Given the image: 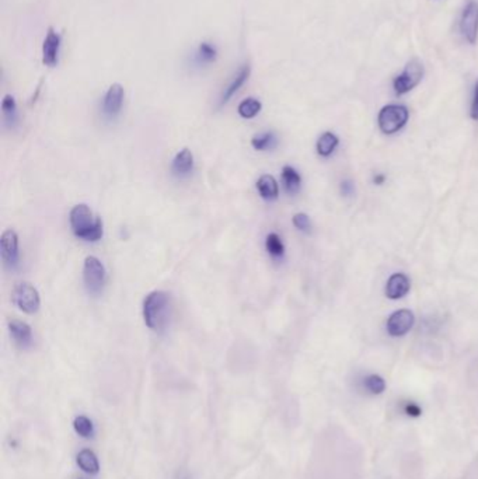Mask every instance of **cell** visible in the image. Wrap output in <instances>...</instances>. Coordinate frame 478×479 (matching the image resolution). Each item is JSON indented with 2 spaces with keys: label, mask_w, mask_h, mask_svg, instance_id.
<instances>
[{
  "label": "cell",
  "mask_w": 478,
  "mask_h": 479,
  "mask_svg": "<svg viewBox=\"0 0 478 479\" xmlns=\"http://www.w3.org/2000/svg\"><path fill=\"white\" fill-rule=\"evenodd\" d=\"M70 227L75 235L83 242H99L103 237V222L100 217H95L90 208L84 204L76 205L69 215Z\"/></svg>",
  "instance_id": "1"
},
{
  "label": "cell",
  "mask_w": 478,
  "mask_h": 479,
  "mask_svg": "<svg viewBox=\"0 0 478 479\" xmlns=\"http://www.w3.org/2000/svg\"><path fill=\"white\" fill-rule=\"evenodd\" d=\"M170 317V299L164 292H152L143 302V318L153 331L163 329Z\"/></svg>",
  "instance_id": "2"
},
{
  "label": "cell",
  "mask_w": 478,
  "mask_h": 479,
  "mask_svg": "<svg viewBox=\"0 0 478 479\" xmlns=\"http://www.w3.org/2000/svg\"><path fill=\"white\" fill-rule=\"evenodd\" d=\"M410 113L404 106L390 104L380 110L377 115V124L380 130L386 135H393L399 132L408 122Z\"/></svg>",
  "instance_id": "3"
},
{
  "label": "cell",
  "mask_w": 478,
  "mask_h": 479,
  "mask_svg": "<svg viewBox=\"0 0 478 479\" xmlns=\"http://www.w3.org/2000/svg\"><path fill=\"white\" fill-rule=\"evenodd\" d=\"M83 279L87 291L91 295H99L106 284V268L102 261L95 257H87L84 261Z\"/></svg>",
  "instance_id": "4"
},
{
  "label": "cell",
  "mask_w": 478,
  "mask_h": 479,
  "mask_svg": "<svg viewBox=\"0 0 478 479\" xmlns=\"http://www.w3.org/2000/svg\"><path fill=\"white\" fill-rule=\"evenodd\" d=\"M13 303L27 314H35L39 310V295L35 287L28 282H20L15 286L12 293Z\"/></svg>",
  "instance_id": "5"
},
{
  "label": "cell",
  "mask_w": 478,
  "mask_h": 479,
  "mask_svg": "<svg viewBox=\"0 0 478 479\" xmlns=\"http://www.w3.org/2000/svg\"><path fill=\"white\" fill-rule=\"evenodd\" d=\"M422 77H423V66L418 59H414L405 66L403 73L394 79L393 81L394 91L399 95L405 94L411 91L415 86H418Z\"/></svg>",
  "instance_id": "6"
},
{
  "label": "cell",
  "mask_w": 478,
  "mask_h": 479,
  "mask_svg": "<svg viewBox=\"0 0 478 479\" xmlns=\"http://www.w3.org/2000/svg\"><path fill=\"white\" fill-rule=\"evenodd\" d=\"M62 48V37L52 27L48 28L46 35L42 41V63L48 68H55L59 63Z\"/></svg>",
  "instance_id": "7"
},
{
  "label": "cell",
  "mask_w": 478,
  "mask_h": 479,
  "mask_svg": "<svg viewBox=\"0 0 478 479\" xmlns=\"http://www.w3.org/2000/svg\"><path fill=\"white\" fill-rule=\"evenodd\" d=\"M219 59V50L218 46L211 41H201L195 50L189 55V62L193 68L204 69L209 68L211 65H215Z\"/></svg>",
  "instance_id": "8"
},
{
  "label": "cell",
  "mask_w": 478,
  "mask_h": 479,
  "mask_svg": "<svg viewBox=\"0 0 478 479\" xmlns=\"http://www.w3.org/2000/svg\"><path fill=\"white\" fill-rule=\"evenodd\" d=\"M250 76H251V65L246 62L236 70V73L231 76V79L223 88L219 97V107H223L224 104H227L234 97V94L238 92V90H240L249 81Z\"/></svg>",
  "instance_id": "9"
},
{
  "label": "cell",
  "mask_w": 478,
  "mask_h": 479,
  "mask_svg": "<svg viewBox=\"0 0 478 479\" xmlns=\"http://www.w3.org/2000/svg\"><path fill=\"white\" fill-rule=\"evenodd\" d=\"M124 99H125V90L120 83H114L110 86V88L107 90L104 99H103V104H102V110L103 114L106 115V118L108 119H114L121 114L122 106H124Z\"/></svg>",
  "instance_id": "10"
},
{
  "label": "cell",
  "mask_w": 478,
  "mask_h": 479,
  "mask_svg": "<svg viewBox=\"0 0 478 479\" xmlns=\"http://www.w3.org/2000/svg\"><path fill=\"white\" fill-rule=\"evenodd\" d=\"M0 250H2V260L5 266L13 269L19 265V235L15 230L9 228L2 234L0 240Z\"/></svg>",
  "instance_id": "11"
},
{
  "label": "cell",
  "mask_w": 478,
  "mask_h": 479,
  "mask_svg": "<svg viewBox=\"0 0 478 479\" xmlns=\"http://www.w3.org/2000/svg\"><path fill=\"white\" fill-rule=\"evenodd\" d=\"M460 31L467 42L475 43L478 37V5L475 2H470L464 8L460 20Z\"/></svg>",
  "instance_id": "12"
},
{
  "label": "cell",
  "mask_w": 478,
  "mask_h": 479,
  "mask_svg": "<svg viewBox=\"0 0 478 479\" xmlns=\"http://www.w3.org/2000/svg\"><path fill=\"white\" fill-rule=\"evenodd\" d=\"M414 322H415V317L412 311L407 309L399 310L389 317L388 332L392 335V337H403V335L410 332V329L414 326Z\"/></svg>",
  "instance_id": "13"
},
{
  "label": "cell",
  "mask_w": 478,
  "mask_h": 479,
  "mask_svg": "<svg viewBox=\"0 0 478 479\" xmlns=\"http://www.w3.org/2000/svg\"><path fill=\"white\" fill-rule=\"evenodd\" d=\"M9 331L15 344L20 349H28L32 345V329L27 322L12 320L9 321Z\"/></svg>",
  "instance_id": "14"
},
{
  "label": "cell",
  "mask_w": 478,
  "mask_h": 479,
  "mask_svg": "<svg viewBox=\"0 0 478 479\" xmlns=\"http://www.w3.org/2000/svg\"><path fill=\"white\" fill-rule=\"evenodd\" d=\"M410 279L405 273H393L386 284V296L392 300L403 299L410 292Z\"/></svg>",
  "instance_id": "15"
},
{
  "label": "cell",
  "mask_w": 478,
  "mask_h": 479,
  "mask_svg": "<svg viewBox=\"0 0 478 479\" xmlns=\"http://www.w3.org/2000/svg\"><path fill=\"white\" fill-rule=\"evenodd\" d=\"M173 173L177 175H187L194 168V156L188 149H182L173 160Z\"/></svg>",
  "instance_id": "16"
},
{
  "label": "cell",
  "mask_w": 478,
  "mask_h": 479,
  "mask_svg": "<svg viewBox=\"0 0 478 479\" xmlns=\"http://www.w3.org/2000/svg\"><path fill=\"white\" fill-rule=\"evenodd\" d=\"M282 182H283V186L286 189V193L294 195V194L299 193L300 185H302V178H300L299 173L294 167L285 166L282 168Z\"/></svg>",
  "instance_id": "17"
},
{
  "label": "cell",
  "mask_w": 478,
  "mask_h": 479,
  "mask_svg": "<svg viewBox=\"0 0 478 479\" xmlns=\"http://www.w3.org/2000/svg\"><path fill=\"white\" fill-rule=\"evenodd\" d=\"M2 115L3 122L9 128H13L19 122V111H17V103L12 94H8L2 100Z\"/></svg>",
  "instance_id": "18"
},
{
  "label": "cell",
  "mask_w": 478,
  "mask_h": 479,
  "mask_svg": "<svg viewBox=\"0 0 478 479\" xmlns=\"http://www.w3.org/2000/svg\"><path fill=\"white\" fill-rule=\"evenodd\" d=\"M257 188L260 195L267 201H274L279 195L278 182L272 175H262L257 182Z\"/></svg>",
  "instance_id": "19"
},
{
  "label": "cell",
  "mask_w": 478,
  "mask_h": 479,
  "mask_svg": "<svg viewBox=\"0 0 478 479\" xmlns=\"http://www.w3.org/2000/svg\"><path fill=\"white\" fill-rule=\"evenodd\" d=\"M338 143H340V140L336 135L331 133V132H324L317 140V153L321 157H328L334 153V150L337 149Z\"/></svg>",
  "instance_id": "20"
},
{
  "label": "cell",
  "mask_w": 478,
  "mask_h": 479,
  "mask_svg": "<svg viewBox=\"0 0 478 479\" xmlns=\"http://www.w3.org/2000/svg\"><path fill=\"white\" fill-rule=\"evenodd\" d=\"M77 465L87 473L95 475L100 471V464L99 458L91 450H82L77 454Z\"/></svg>",
  "instance_id": "21"
},
{
  "label": "cell",
  "mask_w": 478,
  "mask_h": 479,
  "mask_svg": "<svg viewBox=\"0 0 478 479\" xmlns=\"http://www.w3.org/2000/svg\"><path fill=\"white\" fill-rule=\"evenodd\" d=\"M261 108H262V106H261L260 100H257L254 97H249L238 104L237 113L245 119H253L254 117H257L260 114Z\"/></svg>",
  "instance_id": "22"
},
{
  "label": "cell",
  "mask_w": 478,
  "mask_h": 479,
  "mask_svg": "<svg viewBox=\"0 0 478 479\" xmlns=\"http://www.w3.org/2000/svg\"><path fill=\"white\" fill-rule=\"evenodd\" d=\"M251 145L256 150H260V152L274 149L276 146V136L274 132H262L253 137Z\"/></svg>",
  "instance_id": "23"
},
{
  "label": "cell",
  "mask_w": 478,
  "mask_h": 479,
  "mask_svg": "<svg viewBox=\"0 0 478 479\" xmlns=\"http://www.w3.org/2000/svg\"><path fill=\"white\" fill-rule=\"evenodd\" d=\"M265 247H267V251L272 257H275V258H280L283 255V253H285V247H283L282 240H280V237L276 233H271V234L267 235Z\"/></svg>",
  "instance_id": "24"
},
{
  "label": "cell",
  "mask_w": 478,
  "mask_h": 479,
  "mask_svg": "<svg viewBox=\"0 0 478 479\" xmlns=\"http://www.w3.org/2000/svg\"><path fill=\"white\" fill-rule=\"evenodd\" d=\"M73 427L76 430V433L79 436H82L83 439H88L93 436L94 433V426L93 422L87 418V416H77L73 422Z\"/></svg>",
  "instance_id": "25"
},
{
  "label": "cell",
  "mask_w": 478,
  "mask_h": 479,
  "mask_svg": "<svg viewBox=\"0 0 478 479\" xmlns=\"http://www.w3.org/2000/svg\"><path fill=\"white\" fill-rule=\"evenodd\" d=\"M365 386L369 390L370 394L379 395L381 393H385L386 390V381L377 374H372L365 380Z\"/></svg>",
  "instance_id": "26"
},
{
  "label": "cell",
  "mask_w": 478,
  "mask_h": 479,
  "mask_svg": "<svg viewBox=\"0 0 478 479\" xmlns=\"http://www.w3.org/2000/svg\"><path fill=\"white\" fill-rule=\"evenodd\" d=\"M294 224L296 228L302 230V231H309L312 224H310V219L307 215L305 213H298L294 216Z\"/></svg>",
  "instance_id": "27"
},
{
  "label": "cell",
  "mask_w": 478,
  "mask_h": 479,
  "mask_svg": "<svg viewBox=\"0 0 478 479\" xmlns=\"http://www.w3.org/2000/svg\"><path fill=\"white\" fill-rule=\"evenodd\" d=\"M471 118L478 121V80L475 83V87H474V95H472V103H471Z\"/></svg>",
  "instance_id": "28"
},
{
  "label": "cell",
  "mask_w": 478,
  "mask_h": 479,
  "mask_svg": "<svg viewBox=\"0 0 478 479\" xmlns=\"http://www.w3.org/2000/svg\"><path fill=\"white\" fill-rule=\"evenodd\" d=\"M340 189H341V194L344 197H351L354 194V190H355V186H354V182L350 181V179H344L340 185Z\"/></svg>",
  "instance_id": "29"
},
{
  "label": "cell",
  "mask_w": 478,
  "mask_h": 479,
  "mask_svg": "<svg viewBox=\"0 0 478 479\" xmlns=\"http://www.w3.org/2000/svg\"><path fill=\"white\" fill-rule=\"evenodd\" d=\"M405 413H407L408 416H411V418H418V416L422 415V409H421L417 404L410 402V404L405 407Z\"/></svg>",
  "instance_id": "30"
},
{
  "label": "cell",
  "mask_w": 478,
  "mask_h": 479,
  "mask_svg": "<svg viewBox=\"0 0 478 479\" xmlns=\"http://www.w3.org/2000/svg\"><path fill=\"white\" fill-rule=\"evenodd\" d=\"M385 182H386V175H385V174L377 173L376 175H373V184H376V185H383Z\"/></svg>",
  "instance_id": "31"
}]
</instances>
